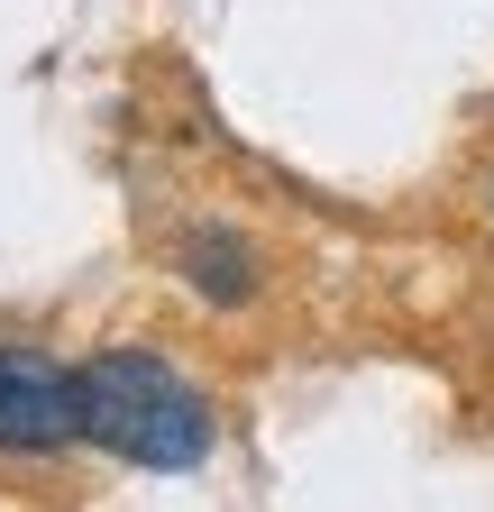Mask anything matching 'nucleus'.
Segmentation results:
<instances>
[{"label": "nucleus", "instance_id": "f257e3e1", "mask_svg": "<svg viewBox=\"0 0 494 512\" xmlns=\"http://www.w3.org/2000/svg\"><path fill=\"white\" fill-rule=\"evenodd\" d=\"M83 384V439L129 467H202L211 458V403L165 366L156 348H101L74 366Z\"/></svg>", "mask_w": 494, "mask_h": 512}, {"label": "nucleus", "instance_id": "f03ea898", "mask_svg": "<svg viewBox=\"0 0 494 512\" xmlns=\"http://www.w3.org/2000/svg\"><path fill=\"white\" fill-rule=\"evenodd\" d=\"M83 439V384L46 348L0 339V458H46V448Z\"/></svg>", "mask_w": 494, "mask_h": 512}, {"label": "nucleus", "instance_id": "7ed1b4c3", "mask_svg": "<svg viewBox=\"0 0 494 512\" xmlns=\"http://www.w3.org/2000/svg\"><path fill=\"white\" fill-rule=\"evenodd\" d=\"M183 275H193V293L202 302H247V247L238 238H220V229H202V238H183Z\"/></svg>", "mask_w": 494, "mask_h": 512}]
</instances>
